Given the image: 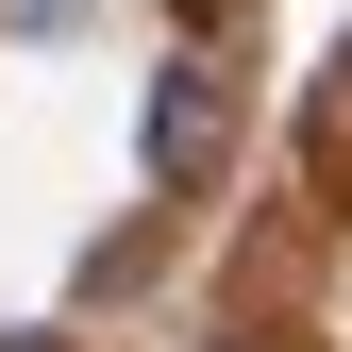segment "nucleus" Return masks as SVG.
I'll list each match as a JSON object with an SVG mask.
<instances>
[{"mask_svg":"<svg viewBox=\"0 0 352 352\" xmlns=\"http://www.w3.org/2000/svg\"><path fill=\"white\" fill-rule=\"evenodd\" d=\"M135 151H151V185H168V201H201L218 168H235V51H168V67H151Z\"/></svg>","mask_w":352,"mask_h":352,"instance_id":"1","label":"nucleus"},{"mask_svg":"<svg viewBox=\"0 0 352 352\" xmlns=\"http://www.w3.org/2000/svg\"><path fill=\"white\" fill-rule=\"evenodd\" d=\"M0 352H51V336H0Z\"/></svg>","mask_w":352,"mask_h":352,"instance_id":"2","label":"nucleus"}]
</instances>
